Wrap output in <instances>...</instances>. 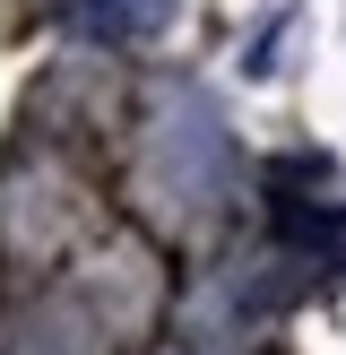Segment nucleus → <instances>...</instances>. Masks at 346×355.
<instances>
[{
	"instance_id": "f257e3e1",
	"label": "nucleus",
	"mask_w": 346,
	"mask_h": 355,
	"mask_svg": "<svg viewBox=\"0 0 346 355\" xmlns=\"http://www.w3.org/2000/svg\"><path fill=\"white\" fill-rule=\"evenodd\" d=\"M173 0H69V26L95 35V44H147L156 26H165Z\"/></svg>"
}]
</instances>
